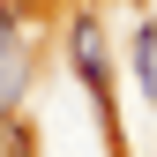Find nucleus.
<instances>
[{
  "mask_svg": "<svg viewBox=\"0 0 157 157\" xmlns=\"http://www.w3.org/2000/svg\"><path fill=\"white\" fill-rule=\"evenodd\" d=\"M67 60H75V75L90 82L97 112H105V135H112V150H120V120H112V67H105V30H97V15H75V30H67Z\"/></svg>",
  "mask_w": 157,
  "mask_h": 157,
  "instance_id": "f257e3e1",
  "label": "nucleus"
},
{
  "mask_svg": "<svg viewBox=\"0 0 157 157\" xmlns=\"http://www.w3.org/2000/svg\"><path fill=\"white\" fill-rule=\"evenodd\" d=\"M0 157H30V127L15 112H0Z\"/></svg>",
  "mask_w": 157,
  "mask_h": 157,
  "instance_id": "20e7f679",
  "label": "nucleus"
},
{
  "mask_svg": "<svg viewBox=\"0 0 157 157\" xmlns=\"http://www.w3.org/2000/svg\"><path fill=\"white\" fill-rule=\"evenodd\" d=\"M30 90V45L15 30V0H0V112H15Z\"/></svg>",
  "mask_w": 157,
  "mask_h": 157,
  "instance_id": "f03ea898",
  "label": "nucleus"
},
{
  "mask_svg": "<svg viewBox=\"0 0 157 157\" xmlns=\"http://www.w3.org/2000/svg\"><path fill=\"white\" fill-rule=\"evenodd\" d=\"M135 82H142V97H157V23L135 30Z\"/></svg>",
  "mask_w": 157,
  "mask_h": 157,
  "instance_id": "7ed1b4c3",
  "label": "nucleus"
}]
</instances>
